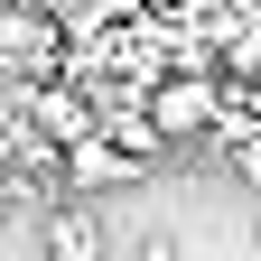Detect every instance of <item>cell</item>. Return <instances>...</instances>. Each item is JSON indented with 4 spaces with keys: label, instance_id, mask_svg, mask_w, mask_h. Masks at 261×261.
<instances>
[{
    "label": "cell",
    "instance_id": "obj_1",
    "mask_svg": "<svg viewBox=\"0 0 261 261\" xmlns=\"http://www.w3.org/2000/svg\"><path fill=\"white\" fill-rule=\"evenodd\" d=\"M140 103H149L159 130H168V149H196V140H215V130H224V84H215V75H196V65L149 75V84H140Z\"/></svg>",
    "mask_w": 261,
    "mask_h": 261
},
{
    "label": "cell",
    "instance_id": "obj_2",
    "mask_svg": "<svg viewBox=\"0 0 261 261\" xmlns=\"http://www.w3.org/2000/svg\"><path fill=\"white\" fill-rule=\"evenodd\" d=\"M140 177H159L149 159H130L103 121L84 130V140H65V196H112V187H140Z\"/></svg>",
    "mask_w": 261,
    "mask_h": 261
},
{
    "label": "cell",
    "instance_id": "obj_3",
    "mask_svg": "<svg viewBox=\"0 0 261 261\" xmlns=\"http://www.w3.org/2000/svg\"><path fill=\"white\" fill-rule=\"evenodd\" d=\"M28 121H38L47 140H84V130L103 121V103H93V84L65 65V75H38V84H28Z\"/></svg>",
    "mask_w": 261,
    "mask_h": 261
},
{
    "label": "cell",
    "instance_id": "obj_4",
    "mask_svg": "<svg viewBox=\"0 0 261 261\" xmlns=\"http://www.w3.org/2000/svg\"><path fill=\"white\" fill-rule=\"evenodd\" d=\"M38 243H47V261H112L103 215H93L84 196H56V205H47V224H38Z\"/></svg>",
    "mask_w": 261,
    "mask_h": 261
},
{
    "label": "cell",
    "instance_id": "obj_5",
    "mask_svg": "<svg viewBox=\"0 0 261 261\" xmlns=\"http://www.w3.org/2000/svg\"><path fill=\"white\" fill-rule=\"evenodd\" d=\"M224 168L243 187H261V130H224Z\"/></svg>",
    "mask_w": 261,
    "mask_h": 261
},
{
    "label": "cell",
    "instance_id": "obj_6",
    "mask_svg": "<svg viewBox=\"0 0 261 261\" xmlns=\"http://www.w3.org/2000/svg\"><path fill=\"white\" fill-rule=\"evenodd\" d=\"M140 261H187V252H177V243H168V233H159V243H149V252H140Z\"/></svg>",
    "mask_w": 261,
    "mask_h": 261
},
{
    "label": "cell",
    "instance_id": "obj_7",
    "mask_svg": "<svg viewBox=\"0 0 261 261\" xmlns=\"http://www.w3.org/2000/svg\"><path fill=\"white\" fill-rule=\"evenodd\" d=\"M252 243H261V224H252Z\"/></svg>",
    "mask_w": 261,
    "mask_h": 261
}]
</instances>
